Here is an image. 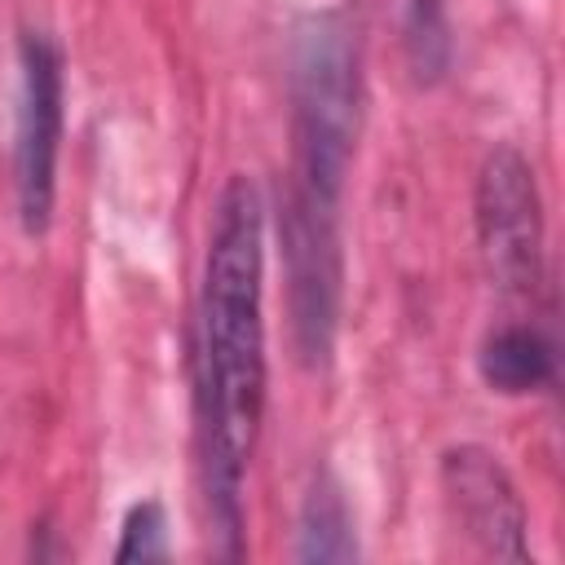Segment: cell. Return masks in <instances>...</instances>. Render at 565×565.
Segmentation results:
<instances>
[{
	"label": "cell",
	"mask_w": 565,
	"mask_h": 565,
	"mask_svg": "<svg viewBox=\"0 0 565 565\" xmlns=\"http://www.w3.org/2000/svg\"><path fill=\"white\" fill-rule=\"evenodd\" d=\"M441 486L463 534L494 561H530L525 508L503 463L481 446H455L441 455Z\"/></svg>",
	"instance_id": "5b68a950"
},
{
	"label": "cell",
	"mask_w": 565,
	"mask_h": 565,
	"mask_svg": "<svg viewBox=\"0 0 565 565\" xmlns=\"http://www.w3.org/2000/svg\"><path fill=\"white\" fill-rule=\"evenodd\" d=\"M265 234L260 199L247 177H234L216 199V221L203 260L199 296V428L207 508L238 552V490L260 437L265 411Z\"/></svg>",
	"instance_id": "6da1fadb"
},
{
	"label": "cell",
	"mask_w": 565,
	"mask_h": 565,
	"mask_svg": "<svg viewBox=\"0 0 565 565\" xmlns=\"http://www.w3.org/2000/svg\"><path fill=\"white\" fill-rule=\"evenodd\" d=\"M168 556V539H163V512L159 503H137L124 521V539L115 547V561H163Z\"/></svg>",
	"instance_id": "ba28073f"
},
{
	"label": "cell",
	"mask_w": 565,
	"mask_h": 565,
	"mask_svg": "<svg viewBox=\"0 0 565 565\" xmlns=\"http://www.w3.org/2000/svg\"><path fill=\"white\" fill-rule=\"evenodd\" d=\"M477 238L490 278L503 291H534L543 274V207L530 163L494 146L477 177Z\"/></svg>",
	"instance_id": "3957f363"
},
{
	"label": "cell",
	"mask_w": 565,
	"mask_h": 565,
	"mask_svg": "<svg viewBox=\"0 0 565 565\" xmlns=\"http://www.w3.org/2000/svg\"><path fill=\"white\" fill-rule=\"evenodd\" d=\"M62 141V62L44 35H22V110H18V216L26 234H44L53 216V172Z\"/></svg>",
	"instance_id": "277c9868"
},
{
	"label": "cell",
	"mask_w": 565,
	"mask_h": 565,
	"mask_svg": "<svg viewBox=\"0 0 565 565\" xmlns=\"http://www.w3.org/2000/svg\"><path fill=\"white\" fill-rule=\"evenodd\" d=\"M358 132V66L335 22H313L296 57V163L300 194L335 207Z\"/></svg>",
	"instance_id": "7a4b0ae2"
},
{
	"label": "cell",
	"mask_w": 565,
	"mask_h": 565,
	"mask_svg": "<svg viewBox=\"0 0 565 565\" xmlns=\"http://www.w3.org/2000/svg\"><path fill=\"white\" fill-rule=\"evenodd\" d=\"M296 556H300V561H353V556H358L344 499H340V490H335L327 477L313 481V490H309V499H305Z\"/></svg>",
	"instance_id": "52a82bcc"
},
{
	"label": "cell",
	"mask_w": 565,
	"mask_h": 565,
	"mask_svg": "<svg viewBox=\"0 0 565 565\" xmlns=\"http://www.w3.org/2000/svg\"><path fill=\"white\" fill-rule=\"evenodd\" d=\"M481 380L499 393H534L552 380V344L530 327H503L481 344Z\"/></svg>",
	"instance_id": "8992f818"
}]
</instances>
